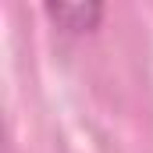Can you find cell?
I'll list each match as a JSON object with an SVG mask.
<instances>
[{"mask_svg":"<svg viewBox=\"0 0 153 153\" xmlns=\"http://www.w3.org/2000/svg\"><path fill=\"white\" fill-rule=\"evenodd\" d=\"M43 11L57 29H64L71 36L93 32L100 25V18H103V4H96V0H89V4H46Z\"/></svg>","mask_w":153,"mask_h":153,"instance_id":"6da1fadb","label":"cell"}]
</instances>
